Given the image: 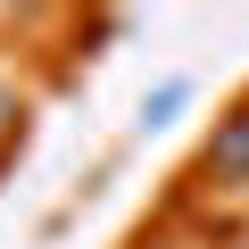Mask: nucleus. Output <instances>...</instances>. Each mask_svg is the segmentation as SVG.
Instances as JSON below:
<instances>
[{"label":"nucleus","instance_id":"nucleus-1","mask_svg":"<svg viewBox=\"0 0 249 249\" xmlns=\"http://www.w3.org/2000/svg\"><path fill=\"white\" fill-rule=\"evenodd\" d=\"M199 183L208 191H249V100L216 116V133L199 142Z\"/></svg>","mask_w":249,"mask_h":249},{"label":"nucleus","instance_id":"nucleus-4","mask_svg":"<svg viewBox=\"0 0 249 249\" xmlns=\"http://www.w3.org/2000/svg\"><path fill=\"white\" fill-rule=\"evenodd\" d=\"M142 249H175V241H142Z\"/></svg>","mask_w":249,"mask_h":249},{"label":"nucleus","instance_id":"nucleus-5","mask_svg":"<svg viewBox=\"0 0 249 249\" xmlns=\"http://www.w3.org/2000/svg\"><path fill=\"white\" fill-rule=\"evenodd\" d=\"M232 249H249V232H241V241H232Z\"/></svg>","mask_w":249,"mask_h":249},{"label":"nucleus","instance_id":"nucleus-3","mask_svg":"<svg viewBox=\"0 0 249 249\" xmlns=\"http://www.w3.org/2000/svg\"><path fill=\"white\" fill-rule=\"evenodd\" d=\"M17 150H25V91L0 83V166H9Z\"/></svg>","mask_w":249,"mask_h":249},{"label":"nucleus","instance_id":"nucleus-2","mask_svg":"<svg viewBox=\"0 0 249 249\" xmlns=\"http://www.w3.org/2000/svg\"><path fill=\"white\" fill-rule=\"evenodd\" d=\"M183 108H191V75H166V83L142 91V116H133V124H142V133H166Z\"/></svg>","mask_w":249,"mask_h":249}]
</instances>
